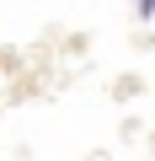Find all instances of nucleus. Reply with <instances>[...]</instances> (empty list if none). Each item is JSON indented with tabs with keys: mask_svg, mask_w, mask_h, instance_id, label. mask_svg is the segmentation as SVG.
Returning <instances> with one entry per match:
<instances>
[{
	"mask_svg": "<svg viewBox=\"0 0 155 161\" xmlns=\"http://www.w3.org/2000/svg\"><path fill=\"white\" fill-rule=\"evenodd\" d=\"M134 11H139V22H150L155 16V0H134Z\"/></svg>",
	"mask_w": 155,
	"mask_h": 161,
	"instance_id": "1",
	"label": "nucleus"
}]
</instances>
